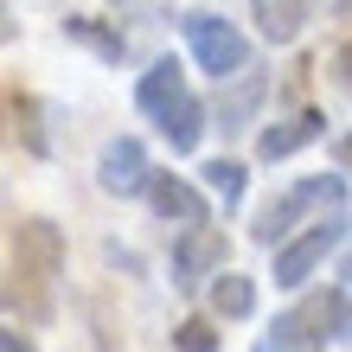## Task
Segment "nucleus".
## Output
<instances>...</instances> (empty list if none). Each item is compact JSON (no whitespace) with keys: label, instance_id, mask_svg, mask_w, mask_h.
Here are the masks:
<instances>
[{"label":"nucleus","instance_id":"1","mask_svg":"<svg viewBox=\"0 0 352 352\" xmlns=\"http://www.w3.org/2000/svg\"><path fill=\"white\" fill-rule=\"evenodd\" d=\"M65 269V237L52 218H19L7 237V314L13 320H52V288Z\"/></svg>","mask_w":352,"mask_h":352},{"label":"nucleus","instance_id":"2","mask_svg":"<svg viewBox=\"0 0 352 352\" xmlns=\"http://www.w3.org/2000/svg\"><path fill=\"white\" fill-rule=\"evenodd\" d=\"M135 102H141V109H148V116L160 122V135L173 141V154L199 148V135H205V109H199V96L186 90V77L173 71V58H167V65H154L148 77H141Z\"/></svg>","mask_w":352,"mask_h":352},{"label":"nucleus","instance_id":"3","mask_svg":"<svg viewBox=\"0 0 352 352\" xmlns=\"http://www.w3.org/2000/svg\"><path fill=\"white\" fill-rule=\"evenodd\" d=\"M340 205H346V179H340V173L301 179V186H288V192H282V199L256 218V237H263V243H282V237L295 231L307 212H340Z\"/></svg>","mask_w":352,"mask_h":352},{"label":"nucleus","instance_id":"4","mask_svg":"<svg viewBox=\"0 0 352 352\" xmlns=\"http://www.w3.org/2000/svg\"><path fill=\"white\" fill-rule=\"evenodd\" d=\"M186 45H192V58L212 77H231V71L250 65V38H243L231 19H218V13H192L186 19Z\"/></svg>","mask_w":352,"mask_h":352},{"label":"nucleus","instance_id":"5","mask_svg":"<svg viewBox=\"0 0 352 352\" xmlns=\"http://www.w3.org/2000/svg\"><path fill=\"white\" fill-rule=\"evenodd\" d=\"M340 237H346V218L333 212V218H320L307 237L282 243V250H276V282H282V288H301V282H307V276H314V269L327 263V250H333Z\"/></svg>","mask_w":352,"mask_h":352},{"label":"nucleus","instance_id":"6","mask_svg":"<svg viewBox=\"0 0 352 352\" xmlns=\"http://www.w3.org/2000/svg\"><path fill=\"white\" fill-rule=\"evenodd\" d=\"M96 179H102V192H148L154 173H148V154H141V141H109L96 160Z\"/></svg>","mask_w":352,"mask_h":352},{"label":"nucleus","instance_id":"7","mask_svg":"<svg viewBox=\"0 0 352 352\" xmlns=\"http://www.w3.org/2000/svg\"><path fill=\"white\" fill-rule=\"evenodd\" d=\"M212 269H224V237L205 231V224H186L179 250H173V282H179V288H199Z\"/></svg>","mask_w":352,"mask_h":352},{"label":"nucleus","instance_id":"8","mask_svg":"<svg viewBox=\"0 0 352 352\" xmlns=\"http://www.w3.org/2000/svg\"><path fill=\"white\" fill-rule=\"evenodd\" d=\"M148 199H154V212L167 218V224H205V199H199V186H186L179 173H154Z\"/></svg>","mask_w":352,"mask_h":352},{"label":"nucleus","instance_id":"9","mask_svg":"<svg viewBox=\"0 0 352 352\" xmlns=\"http://www.w3.org/2000/svg\"><path fill=\"white\" fill-rule=\"evenodd\" d=\"M295 314L307 320V333H320V340H346V333H352V301L340 295V288H320V295H307Z\"/></svg>","mask_w":352,"mask_h":352},{"label":"nucleus","instance_id":"10","mask_svg":"<svg viewBox=\"0 0 352 352\" xmlns=\"http://www.w3.org/2000/svg\"><path fill=\"white\" fill-rule=\"evenodd\" d=\"M320 129H327V122H320L314 109H301V116L276 122V129H263V135H256V154H263V160H288L295 148H307V141H314Z\"/></svg>","mask_w":352,"mask_h":352},{"label":"nucleus","instance_id":"11","mask_svg":"<svg viewBox=\"0 0 352 352\" xmlns=\"http://www.w3.org/2000/svg\"><path fill=\"white\" fill-rule=\"evenodd\" d=\"M212 307L224 320H243V314H256V282L250 276H231V269H224V276L212 282Z\"/></svg>","mask_w":352,"mask_h":352},{"label":"nucleus","instance_id":"12","mask_svg":"<svg viewBox=\"0 0 352 352\" xmlns=\"http://www.w3.org/2000/svg\"><path fill=\"white\" fill-rule=\"evenodd\" d=\"M320 346H327V340H320V333H307V320H301V314H282V320H276V333H263V340H256V352H320Z\"/></svg>","mask_w":352,"mask_h":352},{"label":"nucleus","instance_id":"13","mask_svg":"<svg viewBox=\"0 0 352 352\" xmlns=\"http://www.w3.org/2000/svg\"><path fill=\"white\" fill-rule=\"evenodd\" d=\"M256 102H263V77H243V84L224 96V109H218V129L224 135H237V129H250V116H256Z\"/></svg>","mask_w":352,"mask_h":352},{"label":"nucleus","instance_id":"14","mask_svg":"<svg viewBox=\"0 0 352 352\" xmlns=\"http://www.w3.org/2000/svg\"><path fill=\"white\" fill-rule=\"evenodd\" d=\"M307 19V0H263V32L276 38V45H288V38L301 32Z\"/></svg>","mask_w":352,"mask_h":352},{"label":"nucleus","instance_id":"15","mask_svg":"<svg viewBox=\"0 0 352 352\" xmlns=\"http://www.w3.org/2000/svg\"><path fill=\"white\" fill-rule=\"evenodd\" d=\"M205 186H212L224 205H237L243 199V167H237V160H212V167H205Z\"/></svg>","mask_w":352,"mask_h":352},{"label":"nucleus","instance_id":"16","mask_svg":"<svg viewBox=\"0 0 352 352\" xmlns=\"http://www.w3.org/2000/svg\"><path fill=\"white\" fill-rule=\"evenodd\" d=\"M173 346H179V352H218V333H212L205 320H186L179 333H173Z\"/></svg>","mask_w":352,"mask_h":352},{"label":"nucleus","instance_id":"17","mask_svg":"<svg viewBox=\"0 0 352 352\" xmlns=\"http://www.w3.org/2000/svg\"><path fill=\"white\" fill-rule=\"evenodd\" d=\"M333 71H340V84L352 90V38H346V45H340V58H333Z\"/></svg>","mask_w":352,"mask_h":352},{"label":"nucleus","instance_id":"18","mask_svg":"<svg viewBox=\"0 0 352 352\" xmlns=\"http://www.w3.org/2000/svg\"><path fill=\"white\" fill-rule=\"evenodd\" d=\"M0 352H32V346L19 340V327H7V340H0Z\"/></svg>","mask_w":352,"mask_h":352},{"label":"nucleus","instance_id":"19","mask_svg":"<svg viewBox=\"0 0 352 352\" xmlns=\"http://www.w3.org/2000/svg\"><path fill=\"white\" fill-rule=\"evenodd\" d=\"M333 160H340V167L352 173V135H340V148H333Z\"/></svg>","mask_w":352,"mask_h":352},{"label":"nucleus","instance_id":"20","mask_svg":"<svg viewBox=\"0 0 352 352\" xmlns=\"http://www.w3.org/2000/svg\"><path fill=\"white\" fill-rule=\"evenodd\" d=\"M346 276H352V250H346Z\"/></svg>","mask_w":352,"mask_h":352}]
</instances>
